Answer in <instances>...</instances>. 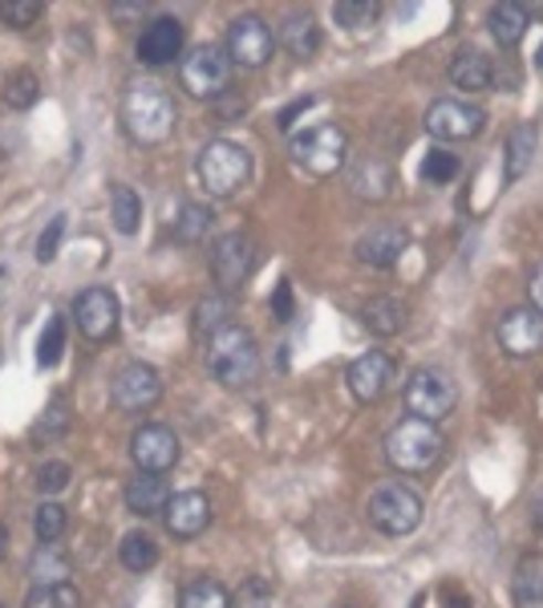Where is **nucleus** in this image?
Segmentation results:
<instances>
[{
    "label": "nucleus",
    "instance_id": "f257e3e1",
    "mask_svg": "<svg viewBox=\"0 0 543 608\" xmlns=\"http://www.w3.org/2000/svg\"><path fill=\"white\" fill-rule=\"evenodd\" d=\"M179 109L170 94L155 82H134L122 94V126L138 146H163L175 134Z\"/></svg>",
    "mask_w": 543,
    "mask_h": 608
},
{
    "label": "nucleus",
    "instance_id": "f03ea898",
    "mask_svg": "<svg viewBox=\"0 0 543 608\" xmlns=\"http://www.w3.org/2000/svg\"><path fill=\"white\" fill-rule=\"evenodd\" d=\"M386 462L398 474H430L447 454V438L438 430V422H426V418H401V422L389 426L386 434Z\"/></svg>",
    "mask_w": 543,
    "mask_h": 608
},
{
    "label": "nucleus",
    "instance_id": "7ed1b4c3",
    "mask_svg": "<svg viewBox=\"0 0 543 608\" xmlns=\"http://www.w3.org/2000/svg\"><path fill=\"white\" fill-rule=\"evenodd\" d=\"M207 374L228 389L252 386L260 377V345H255L252 333L240 325H228L223 333L207 340Z\"/></svg>",
    "mask_w": 543,
    "mask_h": 608
},
{
    "label": "nucleus",
    "instance_id": "20e7f679",
    "mask_svg": "<svg viewBox=\"0 0 543 608\" xmlns=\"http://www.w3.org/2000/svg\"><path fill=\"white\" fill-rule=\"evenodd\" d=\"M195 170H199V182H203V191L211 195V199H231L243 182L252 179V155H248L240 143L216 138V143H207L203 150H199Z\"/></svg>",
    "mask_w": 543,
    "mask_h": 608
},
{
    "label": "nucleus",
    "instance_id": "39448f33",
    "mask_svg": "<svg viewBox=\"0 0 543 608\" xmlns=\"http://www.w3.org/2000/svg\"><path fill=\"white\" fill-rule=\"evenodd\" d=\"M289 155L296 167H304L316 179H328L345 167L349 158V134L341 130L337 122H321V126H309V130L292 134Z\"/></svg>",
    "mask_w": 543,
    "mask_h": 608
},
{
    "label": "nucleus",
    "instance_id": "423d86ee",
    "mask_svg": "<svg viewBox=\"0 0 543 608\" xmlns=\"http://www.w3.org/2000/svg\"><path fill=\"white\" fill-rule=\"evenodd\" d=\"M459 406V386L447 369H435V365H422L414 369L410 381H406V410L414 418H426V422H442L450 410Z\"/></svg>",
    "mask_w": 543,
    "mask_h": 608
},
{
    "label": "nucleus",
    "instance_id": "0eeeda50",
    "mask_svg": "<svg viewBox=\"0 0 543 608\" xmlns=\"http://www.w3.org/2000/svg\"><path fill=\"white\" fill-rule=\"evenodd\" d=\"M369 523L386 535H410L422 523V499L414 495L410 486L386 483L369 495Z\"/></svg>",
    "mask_w": 543,
    "mask_h": 608
},
{
    "label": "nucleus",
    "instance_id": "6e6552de",
    "mask_svg": "<svg viewBox=\"0 0 543 608\" xmlns=\"http://www.w3.org/2000/svg\"><path fill=\"white\" fill-rule=\"evenodd\" d=\"M182 90L191 97H223L231 82V57L228 49L219 45H199L182 57Z\"/></svg>",
    "mask_w": 543,
    "mask_h": 608
},
{
    "label": "nucleus",
    "instance_id": "1a4fd4ad",
    "mask_svg": "<svg viewBox=\"0 0 543 608\" xmlns=\"http://www.w3.org/2000/svg\"><path fill=\"white\" fill-rule=\"evenodd\" d=\"M158 398H163V377H158L155 365L146 361L122 365L114 381H109V401L122 413H146L150 406H158Z\"/></svg>",
    "mask_w": 543,
    "mask_h": 608
},
{
    "label": "nucleus",
    "instance_id": "9d476101",
    "mask_svg": "<svg viewBox=\"0 0 543 608\" xmlns=\"http://www.w3.org/2000/svg\"><path fill=\"white\" fill-rule=\"evenodd\" d=\"M118 316H122L118 296L109 289H102V284L77 292V301H73V321H77V328H82L90 340L114 337V333H118Z\"/></svg>",
    "mask_w": 543,
    "mask_h": 608
},
{
    "label": "nucleus",
    "instance_id": "9b49d317",
    "mask_svg": "<svg viewBox=\"0 0 543 608\" xmlns=\"http://www.w3.org/2000/svg\"><path fill=\"white\" fill-rule=\"evenodd\" d=\"M276 49V36L260 17H236L228 29V57L231 65H243V70H260Z\"/></svg>",
    "mask_w": 543,
    "mask_h": 608
},
{
    "label": "nucleus",
    "instance_id": "f8f14e48",
    "mask_svg": "<svg viewBox=\"0 0 543 608\" xmlns=\"http://www.w3.org/2000/svg\"><path fill=\"white\" fill-rule=\"evenodd\" d=\"M487 126V114L471 102H459V97H438L435 106L426 109V130L435 138H447V143H459V138H474V134Z\"/></svg>",
    "mask_w": 543,
    "mask_h": 608
},
{
    "label": "nucleus",
    "instance_id": "ddd939ff",
    "mask_svg": "<svg viewBox=\"0 0 543 608\" xmlns=\"http://www.w3.org/2000/svg\"><path fill=\"white\" fill-rule=\"evenodd\" d=\"M252 264H255V252H252V240L231 231V235H219L216 248H211V272H216L219 289L228 292H240L243 280L252 276Z\"/></svg>",
    "mask_w": 543,
    "mask_h": 608
},
{
    "label": "nucleus",
    "instance_id": "4468645a",
    "mask_svg": "<svg viewBox=\"0 0 543 608\" xmlns=\"http://www.w3.org/2000/svg\"><path fill=\"white\" fill-rule=\"evenodd\" d=\"M345 381H349L353 398L365 401V406H374V401H382L389 389H394V381H398V365H394L389 353H365V357H357V361L349 365Z\"/></svg>",
    "mask_w": 543,
    "mask_h": 608
},
{
    "label": "nucleus",
    "instance_id": "2eb2a0df",
    "mask_svg": "<svg viewBox=\"0 0 543 608\" xmlns=\"http://www.w3.org/2000/svg\"><path fill=\"white\" fill-rule=\"evenodd\" d=\"M182 447L175 430L170 426H143V430H134L130 438V459L138 471L146 474H167L175 462H179Z\"/></svg>",
    "mask_w": 543,
    "mask_h": 608
},
{
    "label": "nucleus",
    "instance_id": "dca6fc26",
    "mask_svg": "<svg viewBox=\"0 0 543 608\" xmlns=\"http://www.w3.org/2000/svg\"><path fill=\"white\" fill-rule=\"evenodd\" d=\"M499 345H503L508 357H535L543 349V316L535 313L532 304L503 313V321H499Z\"/></svg>",
    "mask_w": 543,
    "mask_h": 608
},
{
    "label": "nucleus",
    "instance_id": "f3484780",
    "mask_svg": "<svg viewBox=\"0 0 543 608\" xmlns=\"http://www.w3.org/2000/svg\"><path fill=\"white\" fill-rule=\"evenodd\" d=\"M163 520H167V532L175 535V539H195V535H203L207 523H211V499H207L203 491L170 495Z\"/></svg>",
    "mask_w": 543,
    "mask_h": 608
},
{
    "label": "nucleus",
    "instance_id": "a211bd4d",
    "mask_svg": "<svg viewBox=\"0 0 543 608\" xmlns=\"http://www.w3.org/2000/svg\"><path fill=\"white\" fill-rule=\"evenodd\" d=\"M182 53V21L179 17H155L138 36V61L143 65H170Z\"/></svg>",
    "mask_w": 543,
    "mask_h": 608
},
{
    "label": "nucleus",
    "instance_id": "6ab92c4d",
    "mask_svg": "<svg viewBox=\"0 0 543 608\" xmlns=\"http://www.w3.org/2000/svg\"><path fill=\"white\" fill-rule=\"evenodd\" d=\"M410 248V235H406V228H394V223H377V228H369L357 240V260L369 268H394L401 260V252Z\"/></svg>",
    "mask_w": 543,
    "mask_h": 608
},
{
    "label": "nucleus",
    "instance_id": "aec40b11",
    "mask_svg": "<svg viewBox=\"0 0 543 608\" xmlns=\"http://www.w3.org/2000/svg\"><path fill=\"white\" fill-rule=\"evenodd\" d=\"M122 499H126V511L130 515H138V520H150V515H163L170 503V486L163 474H146L138 471L126 483V491H122Z\"/></svg>",
    "mask_w": 543,
    "mask_h": 608
},
{
    "label": "nucleus",
    "instance_id": "412c9836",
    "mask_svg": "<svg viewBox=\"0 0 543 608\" xmlns=\"http://www.w3.org/2000/svg\"><path fill=\"white\" fill-rule=\"evenodd\" d=\"M450 82L467 90V94H479V90H491L495 85V65L491 57H483L479 49H459L455 61H450Z\"/></svg>",
    "mask_w": 543,
    "mask_h": 608
},
{
    "label": "nucleus",
    "instance_id": "4be33fe9",
    "mask_svg": "<svg viewBox=\"0 0 543 608\" xmlns=\"http://www.w3.org/2000/svg\"><path fill=\"white\" fill-rule=\"evenodd\" d=\"M406 321H410V308H406L398 296H369V301L362 304V325L369 328V333H377V337L401 333Z\"/></svg>",
    "mask_w": 543,
    "mask_h": 608
},
{
    "label": "nucleus",
    "instance_id": "5701e85b",
    "mask_svg": "<svg viewBox=\"0 0 543 608\" xmlns=\"http://www.w3.org/2000/svg\"><path fill=\"white\" fill-rule=\"evenodd\" d=\"M487 24H491V36H495L499 49H515L523 36H528V24H532V17H528V9H523V4H515V0H503V4H495V9H491Z\"/></svg>",
    "mask_w": 543,
    "mask_h": 608
},
{
    "label": "nucleus",
    "instance_id": "b1692460",
    "mask_svg": "<svg viewBox=\"0 0 543 608\" xmlns=\"http://www.w3.org/2000/svg\"><path fill=\"white\" fill-rule=\"evenodd\" d=\"M535 146H540V130H535V122H520V126L508 134V158H503L508 182H520L523 175L532 170Z\"/></svg>",
    "mask_w": 543,
    "mask_h": 608
},
{
    "label": "nucleus",
    "instance_id": "393cba45",
    "mask_svg": "<svg viewBox=\"0 0 543 608\" xmlns=\"http://www.w3.org/2000/svg\"><path fill=\"white\" fill-rule=\"evenodd\" d=\"M73 576V564H70V552L61 544H41L29 559V580L36 584H70Z\"/></svg>",
    "mask_w": 543,
    "mask_h": 608
},
{
    "label": "nucleus",
    "instance_id": "a878e982",
    "mask_svg": "<svg viewBox=\"0 0 543 608\" xmlns=\"http://www.w3.org/2000/svg\"><path fill=\"white\" fill-rule=\"evenodd\" d=\"M511 596L520 608H540L543 605V556L540 552H528V556L515 564V576H511Z\"/></svg>",
    "mask_w": 543,
    "mask_h": 608
},
{
    "label": "nucleus",
    "instance_id": "bb28decb",
    "mask_svg": "<svg viewBox=\"0 0 543 608\" xmlns=\"http://www.w3.org/2000/svg\"><path fill=\"white\" fill-rule=\"evenodd\" d=\"M280 41H284V49L296 61H309L321 49V29H316V21L309 12H292L289 21H284V29H280Z\"/></svg>",
    "mask_w": 543,
    "mask_h": 608
},
{
    "label": "nucleus",
    "instance_id": "cd10ccee",
    "mask_svg": "<svg viewBox=\"0 0 543 608\" xmlns=\"http://www.w3.org/2000/svg\"><path fill=\"white\" fill-rule=\"evenodd\" d=\"M389 187H394V170H389V163H382V158H369V163H362V167L353 170V191L362 195V199L382 203L389 195Z\"/></svg>",
    "mask_w": 543,
    "mask_h": 608
},
{
    "label": "nucleus",
    "instance_id": "c85d7f7f",
    "mask_svg": "<svg viewBox=\"0 0 543 608\" xmlns=\"http://www.w3.org/2000/svg\"><path fill=\"white\" fill-rule=\"evenodd\" d=\"M118 559H122V568L126 572H150L158 564V544H155V535H146V532H130V535H122V544H118Z\"/></svg>",
    "mask_w": 543,
    "mask_h": 608
},
{
    "label": "nucleus",
    "instance_id": "c756f323",
    "mask_svg": "<svg viewBox=\"0 0 543 608\" xmlns=\"http://www.w3.org/2000/svg\"><path fill=\"white\" fill-rule=\"evenodd\" d=\"M228 325H231V296L228 292H216V296L199 301V308H195V333H199V337L211 340Z\"/></svg>",
    "mask_w": 543,
    "mask_h": 608
},
{
    "label": "nucleus",
    "instance_id": "7c9ffc66",
    "mask_svg": "<svg viewBox=\"0 0 543 608\" xmlns=\"http://www.w3.org/2000/svg\"><path fill=\"white\" fill-rule=\"evenodd\" d=\"M216 228V216H211V207L203 203H182L179 219H175V240L179 243H203Z\"/></svg>",
    "mask_w": 543,
    "mask_h": 608
},
{
    "label": "nucleus",
    "instance_id": "2f4dec72",
    "mask_svg": "<svg viewBox=\"0 0 543 608\" xmlns=\"http://www.w3.org/2000/svg\"><path fill=\"white\" fill-rule=\"evenodd\" d=\"M109 219H114V228L118 235H134L138 231V219H143V199L130 191V187H114L109 191Z\"/></svg>",
    "mask_w": 543,
    "mask_h": 608
},
{
    "label": "nucleus",
    "instance_id": "473e14b6",
    "mask_svg": "<svg viewBox=\"0 0 543 608\" xmlns=\"http://www.w3.org/2000/svg\"><path fill=\"white\" fill-rule=\"evenodd\" d=\"M179 608H231V596L219 580H207L203 576V580H191L182 588Z\"/></svg>",
    "mask_w": 543,
    "mask_h": 608
},
{
    "label": "nucleus",
    "instance_id": "72a5a7b5",
    "mask_svg": "<svg viewBox=\"0 0 543 608\" xmlns=\"http://www.w3.org/2000/svg\"><path fill=\"white\" fill-rule=\"evenodd\" d=\"M24 608H82V596L73 584H36L24 596Z\"/></svg>",
    "mask_w": 543,
    "mask_h": 608
},
{
    "label": "nucleus",
    "instance_id": "f704fd0d",
    "mask_svg": "<svg viewBox=\"0 0 543 608\" xmlns=\"http://www.w3.org/2000/svg\"><path fill=\"white\" fill-rule=\"evenodd\" d=\"M65 523H70V515H65V507L61 503H53V499H41V507L33 511V532L41 544H58L61 532H65Z\"/></svg>",
    "mask_w": 543,
    "mask_h": 608
},
{
    "label": "nucleus",
    "instance_id": "c9c22d12",
    "mask_svg": "<svg viewBox=\"0 0 543 608\" xmlns=\"http://www.w3.org/2000/svg\"><path fill=\"white\" fill-rule=\"evenodd\" d=\"M36 97H41V82H36V73L29 70H17L4 82V102H9L12 109H29L36 106Z\"/></svg>",
    "mask_w": 543,
    "mask_h": 608
},
{
    "label": "nucleus",
    "instance_id": "e433bc0d",
    "mask_svg": "<svg viewBox=\"0 0 543 608\" xmlns=\"http://www.w3.org/2000/svg\"><path fill=\"white\" fill-rule=\"evenodd\" d=\"M61 353H65V321L61 316H49L45 321V333L36 340V365H58Z\"/></svg>",
    "mask_w": 543,
    "mask_h": 608
},
{
    "label": "nucleus",
    "instance_id": "4c0bfd02",
    "mask_svg": "<svg viewBox=\"0 0 543 608\" xmlns=\"http://www.w3.org/2000/svg\"><path fill=\"white\" fill-rule=\"evenodd\" d=\"M333 21L341 29H365V24L377 21V4L374 0H341V4H333Z\"/></svg>",
    "mask_w": 543,
    "mask_h": 608
},
{
    "label": "nucleus",
    "instance_id": "58836bf2",
    "mask_svg": "<svg viewBox=\"0 0 543 608\" xmlns=\"http://www.w3.org/2000/svg\"><path fill=\"white\" fill-rule=\"evenodd\" d=\"M272 596H276V588H272L268 576H248L240 584L236 600H231V608H272Z\"/></svg>",
    "mask_w": 543,
    "mask_h": 608
},
{
    "label": "nucleus",
    "instance_id": "ea45409f",
    "mask_svg": "<svg viewBox=\"0 0 543 608\" xmlns=\"http://www.w3.org/2000/svg\"><path fill=\"white\" fill-rule=\"evenodd\" d=\"M455 175H459V158L450 155V150H442V146H435V150L422 158V182L442 187V182H450Z\"/></svg>",
    "mask_w": 543,
    "mask_h": 608
},
{
    "label": "nucleus",
    "instance_id": "a19ab883",
    "mask_svg": "<svg viewBox=\"0 0 543 608\" xmlns=\"http://www.w3.org/2000/svg\"><path fill=\"white\" fill-rule=\"evenodd\" d=\"M41 12H45L41 0H0V21L9 29H29L41 21Z\"/></svg>",
    "mask_w": 543,
    "mask_h": 608
},
{
    "label": "nucleus",
    "instance_id": "79ce46f5",
    "mask_svg": "<svg viewBox=\"0 0 543 608\" xmlns=\"http://www.w3.org/2000/svg\"><path fill=\"white\" fill-rule=\"evenodd\" d=\"M70 479H73L70 462H45V467L36 471V491H41V495H58V491L70 486Z\"/></svg>",
    "mask_w": 543,
    "mask_h": 608
},
{
    "label": "nucleus",
    "instance_id": "37998d69",
    "mask_svg": "<svg viewBox=\"0 0 543 608\" xmlns=\"http://www.w3.org/2000/svg\"><path fill=\"white\" fill-rule=\"evenodd\" d=\"M61 235H65V216H53L49 219V228L41 231V240H36V260H41V264H49V260L58 255Z\"/></svg>",
    "mask_w": 543,
    "mask_h": 608
},
{
    "label": "nucleus",
    "instance_id": "c03bdc74",
    "mask_svg": "<svg viewBox=\"0 0 543 608\" xmlns=\"http://www.w3.org/2000/svg\"><path fill=\"white\" fill-rule=\"evenodd\" d=\"M70 426V410H65V401L61 398H53L49 401V410H45V418L36 422V434H45V438H53V434H61Z\"/></svg>",
    "mask_w": 543,
    "mask_h": 608
},
{
    "label": "nucleus",
    "instance_id": "a18cd8bd",
    "mask_svg": "<svg viewBox=\"0 0 543 608\" xmlns=\"http://www.w3.org/2000/svg\"><path fill=\"white\" fill-rule=\"evenodd\" d=\"M272 316H276V321H292V316H296V308H292V284L289 280H280L276 284V296H272Z\"/></svg>",
    "mask_w": 543,
    "mask_h": 608
},
{
    "label": "nucleus",
    "instance_id": "49530a36",
    "mask_svg": "<svg viewBox=\"0 0 543 608\" xmlns=\"http://www.w3.org/2000/svg\"><path fill=\"white\" fill-rule=\"evenodd\" d=\"M528 296H532V308L543 316V264L532 272V280H528Z\"/></svg>",
    "mask_w": 543,
    "mask_h": 608
},
{
    "label": "nucleus",
    "instance_id": "de8ad7c7",
    "mask_svg": "<svg viewBox=\"0 0 543 608\" xmlns=\"http://www.w3.org/2000/svg\"><path fill=\"white\" fill-rule=\"evenodd\" d=\"M146 12V4H109V17H114V21H130V17H143Z\"/></svg>",
    "mask_w": 543,
    "mask_h": 608
},
{
    "label": "nucleus",
    "instance_id": "09e8293b",
    "mask_svg": "<svg viewBox=\"0 0 543 608\" xmlns=\"http://www.w3.org/2000/svg\"><path fill=\"white\" fill-rule=\"evenodd\" d=\"M309 106H313V97H301V102H292V106L284 109V114H280V130H289L292 118H296V114H304Z\"/></svg>",
    "mask_w": 543,
    "mask_h": 608
},
{
    "label": "nucleus",
    "instance_id": "8fccbe9b",
    "mask_svg": "<svg viewBox=\"0 0 543 608\" xmlns=\"http://www.w3.org/2000/svg\"><path fill=\"white\" fill-rule=\"evenodd\" d=\"M532 523H535V532L543 535V491L532 499Z\"/></svg>",
    "mask_w": 543,
    "mask_h": 608
},
{
    "label": "nucleus",
    "instance_id": "3c124183",
    "mask_svg": "<svg viewBox=\"0 0 543 608\" xmlns=\"http://www.w3.org/2000/svg\"><path fill=\"white\" fill-rule=\"evenodd\" d=\"M4 552H9V527L0 523V559H4Z\"/></svg>",
    "mask_w": 543,
    "mask_h": 608
},
{
    "label": "nucleus",
    "instance_id": "603ef678",
    "mask_svg": "<svg viewBox=\"0 0 543 608\" xmlns=\"http://www.w3.org/2000/svg\"><path fill=\"white\" fill-rule=\"evenodd\" d=\"M447 608H471V600H467V596H450Z\"/></svg>",
    "mask_w": 543,
    "mask_h": 608
},
{
    "label": "nucleus",
    "instance_id": "864d4df0",
    "mask_svg": "<svg viewBox=\"0 0 543 608\" xmlns=\"http://www.w3.org/2000/svg\"><path fill=\"white\" fill-rule=\"evenodd\" d=\"M535 65H540V70H543V45H540V53H535Z\"/></svg>",
    "mask_w": 543,
    "mask_h": 608
},
{
    "label": "nucleus",
    "instance_id": "5fc2aeb1",
    "mask_svg": "<svg viewBox=\"0 0 543 608\" xmlns=\"http://www.w3.org/2000/svg\"><path fill=\"white\" fill-rule=\"evenodd\" d=\"M0 608H4V605H0Z\"/></svg>",
    "mask_w": 543,
    "mask_h": 608
}]
</instances>
